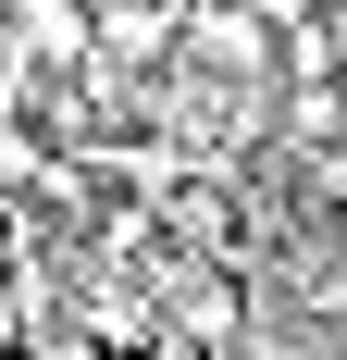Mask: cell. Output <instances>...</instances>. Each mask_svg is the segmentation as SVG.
<instances>
[{
	"instance_id": "7a4b0ae2",
	"label": "cell",
	"mask_w": 347,
	"mask_h": 360,
	"mask_svg": "<svg viewBox=\"0 0 347 360\" xmlns=\"http://www.w3.org/2000/svg\"><path fill=\"white\" fill-rule=\"evenodd\" d=\"M13 50L25 63H100V25H87V0H13Z\"/></svg>"
},
{
	"instance_id": "6da1fadb",
	"label": "cell",
	"mask_w": 347,
	"mask_h": 360,
	"mask_svg": "<svg viewBox=\"0 0 347 360\" xmlns=\"http://www.w3.org/2000/svg\"><path fill=\"white\" fill-rule=\"evenodd\" d=\"M186 50L223 75H273V13L261 0H211V13H186Z\"/></svg>"
},
{
	"instance_id": "3957f363",
	"label": "cell",
	"mask_w": 347,
	"mask_h": 360,
	"mask_svg": "<svg viewBox=\"0 0 347 360\" xmlns=\"http://www.w3.org/2000/svg\"><path fill=\"white\" fill-rule=\"evenodd\" d=\"M87 25H100V63H162L174 50L162 0H87Z\"/></svg>"
}]
</instances>
